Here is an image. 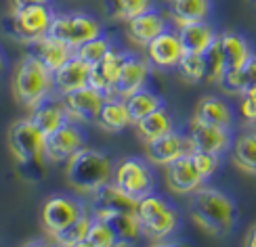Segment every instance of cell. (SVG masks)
Segmentation results:
<instances>
[{"label":"cell","instance_id":"obj_1","mask_svg":"<svg viewBox=\"0 0 256 247\" xmlns=\"http://www.w3.org/2000/svg\"><path fill=\"white\" fill-rule=\"evenodd\" d=\"M189 214L200 229L208 235L222 237L227 235L238 220V210L233 199L214 187L202 185L189 195Z\"/></svg>","mask_w":256,"mask_h":247},{"label":"cell","instance_id":"obj_2","mask_svg":"<svg viewBox=\"0 0 256 247\" xmlns=\"http://www.w3.org/2000/svg\"><path fill=\"white\" fill-rule=\"evenodd\" d=\"M114 176L112 157L99 149L82 147L66 162V178L80 193H94Z\"/></svg>","mask_w":256,"mask_h":247},{"label":"cell","instance_id":"obj_3","mask_svg":"<svg viewBox=\"0 0 256 247\" xmlns=\"http://www.w3.org/2000/svg\"><path fill=\"white\" fill-rule=\"evenodd\" d=\"M13 94L30 111L34 105H38L42 99L55 94V78L52 71L42 63L34 52L21 57L13 73Z\"/></svg>","mask_w":256,"mask_h":247},{"label":"cell","instance_id":"obj_4","mask_svg":"<svg viewBox=\"0 0 256 247\" xmlns=\"http://www.w3.org/2000/svg\"><path fill=\"white\" fill-rule=\"evenodd\" d=\"M44 134L38 130V126L30 117H21L8 130V147L21 172H26L28 178H36L34 172L44 174Z\"/></svg>","mask_w":256,"mask_h":247},{"label":"cell","instance_id":"obj_5","mask_svg":"<svg viewBox=\"0 0 256 247\" xmlns=\"http://www.w3.org/2000/svg\"><path fill=\"white\" fill-rule=\"evenodd\" d=\"M134 214L143 235L154 241H164L172 237L180 227L178 210L158 193H149V195L136 199Z\"/></svg>","mask_w":256,"mask_h":247},{"label":"cell","instance_id":"obj_6","mask_svg":"<svg viewBox=\"0 0 256 247\" xmlns=\"http://www.w3.org/2000/svg\"><path fill=\"white\" fill-rule=\"evenodd\" d=\"M55 10L50 4H26L13 6L8 17V34L24 44H34L42 36L48 34Z\"/></svg>","mask_w":256,"mask_h":247},{"label":"cell","instance_id":"obj_7","mask_svg":"<svg viewBox=\"0 0 256 247\" xmlns=\"http://www.w3.org/2000/svg\"><path fill=\"white\" fill-rule=\"evenodd\" d=\"M103 31V23L94 15L82 13V10H72V13H55L48 34L63 40L76 50L82 42L99 36Z\"/></svg>","mask_w":256,"mask_h":247},{"label":"cell","instance_id":"obj_8","mask_svg":"<svg viewBox=\"0 0 256 247\" xmlns=\"http://www.w3.org/2000/svg\"><path fill=\"white\" fill-rule=\"evenodd\" d=\"M112 180L134 199H141L156 189L154 168L147 159L141 157H124L118 164H114Z\"/></svg>","mask_w":256,"mask_h":247},{"label":"cell","instance_id":"obj_9","mask_svg":"<svg viewBox=\"0 0 256 247\" xmlns=\"http://www.w3.org/2000/svg\"><path fill=\"white\" fill-rule=\"evenodd\" d=\"M86 210L82 201L70 195H50L42 208V227L50 237H57L61 231H66L72 222L80 218V214Z\"/></svg>","mask_w":256,"mask_h":247},{"label":"cell","instance_id":"obj_10","mask_svg":"<svg viewBox=\"0 0 256 247\" xmlns=\"http://www.w3.org/2000/svg\"><path fill=\"white\" fill-rule=\"evenodd\" d=\"M191 151H194V147H191L187 132H178L176 128L172 132H166V134L152 138V141L145 143L147 162L152 166H158V168H164L170 162H174V159L183 157Z\"/></svg>","mask_w":256,"mask_h":247},{"label":"cell","instance_id":"obj_11","mask_svg":"<svg viewBox=\"0 0 256 247\" xmlns=\"http://www.w3.org/2000/svg\"><path fill=\"white\" fill-rule=\"evenodd\" d=\"M84 132L82 128L70 120L68 124H63L59 130L50 132L44 138V155H46V162L50 164H61V162H68V159L78 151V149L84 147Z\"/></svg>","mask_w":256,"mask_h":247},{"label":"cell","instance_id":"obj_12","mask_svg":"<svg viewBox=\"0 0 256 247\" xmlns=\"http://www.w3.org/2000/svg\"><path fill=\"white\" fill-rule=\"evenodd\" d=\"M187 136L191 141L194 151H206V153H214V155L227 153L233 145L231 130L206 124V122L198 120V117H191V122L187 126Z\"/></svg>","mask_w":256,"mask_h":247},{"label":"cell","instance_id":"obj_13","mask_svg":"<svg viewBox=\"0 0 256 247\" xmlns=\"http://www.w3.org/2000/svg\"><path fill=\"white\" fill-rule=\"evenodd\" d=\"M143 48H145V59L149 61V65L160 71L176 69L180 57H183V46H180L174 27L162 31L158 38L147 42Z\"/></svg>","mask_w":256,"mask_h":247},{"label":"cell","instance_id":"obj_14","mask_svg":"<svg viewBox=\"0 0 256 247\" xmlns=\"http://www.w3.org/2000/svg\"><path fill=\"white\" fill-rule=\"evenodd\" d=\"M105 96L101 90L92 88V86H82L78 90H72L68 94H61L63 103H66V109L70 113V117L78 124H92L97 122V115L101 111V105L105 101Z\"/></svg>","mask_w":256,"mask_h":247},{"label":"cell","instance_id":"obj_15","mask_svg":"<svg viewBox=\"0 0 256 247\" xmlns=\"http://www.w3.org/2000/svg\"><path fill=\"white\" fill-rule=\"evenodd\" d=\"M90 195V214L101 220H108L112 214L118 212H134L136 206V199L128 195L126 191H122L114 180L105 182L103 187H99Z\"/></svg>","mask_w":256,"mask_h":247},{"label":"cell","instance_id":"obj_16","mask_svg":"<svg viewBox=\"0 0 256 247\" xmlns=\"http://www.w3.org/2000/svg\"><path fill=\"white\" fill-rule=\"evenodd\" d=\"M164 182L168 191H172L174 195H191L196 189H200L204 185V178L198 172L196 164L191 162L189 153L170 162L168 166H164Z\"/></svg>","mask_w":256,"mask_h":247},{"label":"cell","instance_id":"obj_17","mask_svg":"<svg viewBox=\"0 0 256 247\" xmlns=\"http://www.w3.org/2000/svg\"><path fill=\"white\" fill-rule=\"evenodd\" d=\"M28 117L38 126V130L44 136L59 130L63 124H68L72 120L66 109V103H63L59 94H50L46 99H42L38 105H34L30 109Z\"/></svg>","mask_w":256,"mask_h":247},{"label":"cell","instance_id":"obj_18","mask_svg":"<svg viewBox=\"0 0 256 247\" xmlns=\"http://www.w3.org/2000/svg\"><path fill=\"white\" fill-rule=\"evenodd\" d=\"M172 25H170L168 15H164L162 10H158L156 6L147 8L145 13L136 15L134 19H130L126 23L128 38H130L138 46H145L147 42H152L154 38H158L162 31H166Z\"/></svg>","mask_w":256,"mask_h":247},{"label":"cell","instance_id":"obj_19","mask_svg":"<svg viewBox=\"0 0 256 247\" xmlns=\"http://www.w3.org/2000/svg\"><path fill=\"white\" fill-rule=\"evenodd\" d=\"M126 57H128V50L114 46L108 55H105L97 63V65L90 67L88 86L101 90L103 94H114V84H116V80H118V76H120Z\"/></svg>","mask_w":256,"mask_h":247},{"label":"cell","instance_id":"obj_20","mask_svg":"<svg viewBox=\"0 0 256 247\" xmlns=\"http://www.w3.org/2000/svg\"><path fill=\"white\" fill-rule=\"evenodd\" d=\"M149 69H152V65H149V61L145 57L134 55V52H128L120 76L114 84V94L126 99L128 94L145 88L147 80H149Z\"/></svg>","mask_w":256,"mask_h":247},{"label":"cell","instance_id":"obj_21","mask_svg":"<svg viewBox=\"0 0 256 247\" xmlns=\"http://www.w3.org/2000/svg\"><path fill=\"white\" fill-rule=\"evenodd\" d=\"M174 29L178 34V42H180V46H183V52H198V55H204L216 42V36H218V31L212 27L206 19L183 23Z\"/></svg>","mask_w":256,"mask_h":247},{"label":"cell","instance_id":"obj_22","mask_svg":"<svg viewBox=\"0 0 256 247\" xmlns=\"http://www.w3.org/2000/svg\"><path fill=\"white\" fill-rule=\"evenodd\" d=\"M216 42H218L220 52H222L225 73L242 69L246 65V61L254 55L252 48H250V42L242 34H238V31H220Z\"/></svg>","mask_w":256,"mask_h":247},{"label":"cell","instance_id":"obj_23","mask_svg":"<svg viewBox=\"0 0 256 247\" xmlns=\"http://www.w3.org/2000/svg\"><path fill=\"white\" fill-rule=\"evenodd\" d=\"M32 52L44 63V65L55 73L61 65H66V63L74 57V48L70 46V44H66L63 40H59V38H55V36H50V34H46V36H42V38H38L34 44H32Z\"/></svg>","mask_w":256,"mask_h":247},{"label":"cell","instance_id":"obj_24","mask_svg":"<svg viewBox=\"0 0 256 247\" xmlns=\"http://www.w3.org/2000/svg\"><path fill=\"white\" fill-rule=\"evenodd\" d=\"M88 73H90V65L88 63L80 61L74 55L66 65H61L52 78H55V94H68L72 90H78L82 86L88 84Z\"/></svg>","mask_w":256,"mask_h":247},{"label":"cell","instance_id":"obj_25","mask_svg":"<svg viewBox=\"0 0 256 247\" xmlns=\"http://www.w3.org/2000/svg\"><path fill=\"white\" fill-rule=\"evenodd\" d=\"M97 124L112 134H120L130 126V115H128L126 101L118 94H108L101 105V111L97 115Z\"/></svg>","mask_w":256,"mask_h":247},{"label":"cell","instance_id":"obj_26","mask_svg":"<svg viewBox=\"0 0 256 247\" xmlns=\"http://www.w3.org/2000/svg\"><path fill=\"white\" fill-rule=\"evenodd\" d=\"M194 117H198V120L206 122V124H212V126L227 128V130H231L233 122H236L231 105L225 99L214 96V94H208V96H204V99L198 103Z\"/></svg>","mask_w":256,"mask_h":247},{"label":"cell","instance_id":"obj_27","mask_svg":"<svg viewBox=\"0 0 256 247\" xmlns=\"http://www.w3.org/2000/svg\"><path fill=\"white\" fill-rule=\"evenodd\" d=\"M212 13V0H170V21L178 27L191 21H204Z\"/></svg>","mask_w":256,"mask_h":247},{"label":"cell","instance_id":"obj_28","mask_svg":"<svg viewBox=\"0 0 256 247\" xmlns=\"http://www.w3.org/2000/svg\"><path fill=\"white\" fill-rule=\"evenodd\" d=\"M136 132L143 141H152V138H158L166 132H172L174 130V117L166 109V105L158 107L156 111H152L149 115H145L143 120H138L136 124Z\"/></svg>","mask_w":256,"mask_h":247},{"label":"cell","instance_id":"obj_29","mask_svg":"<svg viewBox=\"0 0 256 247\" xmlns=\"http://www.w3.org/2000/svg\"><path fill=\"white\" fill-rule=\"evenodd\" d=\"M231 159L242 172L256 176V130L244 132L233 141Z\"/></svg>","mask_w":256,"mask_h":247},{"label":"cell","instance_id":"obj_30","mask_svg":"<svg viewBox=\"0 0 256 247\" xmlns=\"http://www.w3.org/2000/svg\"><path fill=\"white\" fill-rule=\"evenodd\" d=\"M126 107H128V115H130V124L134 126L138 120H143L145 115H149L152 111H156L158 107L164 105V96H160L158 92H154L152 88H141L132 94L126 96Z\"/></svg>","mask_w":256,"mask_h":247},{"label":"cell","instance_id":"obj_31","mask_svg":"<svg viewBox=\"0 0 256 247\" xmlns=\"http://www.w3.org/2000/svg\"><path fill=\"white\" fill-rule=\"evenodd\" d=\"M254 84H256V55H252L242 69L222 73V78L218 80V86L227 94H238V96Z\"/></svg>","mask_w":256,"mask_h":247},{"label":"cell","instance_id":"obj_32","mask_svg":"<svg viewBox=\"0 0 256 247\" xmlns=\"http://www.w3.org/2000/svg\"><path fill=\"white\" fill-rule=\"evenodd\" d=\"M108 222L112 224V229L116 231V235H118L120 245L134 243L138 237H143L141 224H138L134 212H118V214H112V216L108 218Z\"/></svg>","mask_w":256,"mask_h":247},{"label":"cell","instance_id":"obj_33","mask_svg":"<svg viewBox=\"0 0 256 247\" xmlns=\"http://www.w3.org/2000/svg\"><path fill=\"white\" fill-rule=\"evenodd\" d=\"M114 48V38L110 34H99V36H94L86 42H82V44L74 50V55H76L80 61L84 63H88V65H97V63L108 55V52Z\"/></svg>","mask_w":256,"mask_h":247},{"label":"cell","instance_id":"obj_34","mask_svg":"<svg viewBox=\"0 0 256 247\" xmlns=\"http://www.w3.org/2000/svg\"><path fill=\"white\" fill-rule=\"evenodd\" d=\"M105 13L116 21L128 23L136 15L145 13L147 8L154 6V0H105Z\"/></svg>","mask_w":256,"mask_h":247},{"label":"cell","instance_id":"obj_35","mask_svg":"<svg viewBox=\"0 0 256 247\" xmlns=\"http://www.w3.org/2000/svg\"><path fill=\"white\" fill-rule=\"evenodd\" d=\"M90 220H92V214L88 210H84L76 222H72L66 231H61L57 237H52V239H55L59 245H68V247L84 245V241H86L88 227H90Z\"/></svg>","mask_w":256,"mask_h":247},{"label":"cell","instance_id":"obj_36","mask_svg":"<svg viewBox=\"0 0 256 247\" xmlns=\"http://www.w3.org/2000/svg\"><path fill=\"white\" fill-rule=\"evenodd\" d=\"M84 245H88V247H114V245H120V241H118V235H116V231L112 229V224L108 220L92 216Z\"/></svg>","mask_w":256,"mask_h":247},{"label":"cell","instance_id":"obj_37","mask_svg":"<svg viewBox=\"0 0 256 247\" xmlns=\"http://www.w3.org/2000/svg\"><path fill=\"white\" fill-rule=\"evenodd\" d=\"M178 76L187 80V82H202L208 76V65H206V57L198 55V52H183L178 65H176Z\"/></svg>","mask_w":256,"mask_h":247},{"label":"cell","instance_id":"obj_38","mask_svg":"<svg viewBox=\"0 0 256 247\" xmlns=\"http://www.w3.org/2000/svg\"><path fill=\"white\" fill-rule=\"evenodd\" d=\"M191 162L196 164L198 172L202 174V178L208 180L212 178L218 172V166H220V155H214V153H206V151H191L189 153Z\"/></svg>","mask_w":256,"mask_h":247},{"label":"cell","instance_id":"obj_39","mask_svg":"<svg viewBox=\"0 0 256 247\" xmlns=\"http://www.w3.org/2000/svg\"><path fill=\"white\" fill-rule=\"evenodd\" d=\"M218 38V36H216ZM206 65H208V76L206 80L212 82V84H218V80L222 78V73H225V63H222V52H220V46L218 42H214L206 52Z\"/></svg>","mask_w":256,"mask_h":247},{"label":"cell","instance_id":"obj_40","mask_svg":"<svg viewBox=\"0 0 256 247\" xmlns=\"http://www.w3.org/2000/svg\"><path fill=\"white\" fill-rule=\"evenodd\" d=\"M240 111L246 122L256 124V96H252L250 92H242L240 94Z\"/></svg>","mask_w":256,"mask_h":247},{"label":"cell","instance_id":"obj_41","mask_svg":"<svg viewBox=\"0 0 256 247\" xmlns=\"http://www.w3.org/2000/svg\"><path fill=\"white\" fill-rule=\"evenodd\" d=\"M26 4H50V0H13V6H26Z\"/></svg>","mask_w":256,"mask_h":247},{"label":"cell","instance_id":"obj_42","mask_svg":"<svg viewBox=\"0 0 256 247\" xmlns=\"http://www.w3.org/2000/svg\"><path fill=\"white\" fill-rule=\"evenodd\" d=\"M246 245H250V247H256V224L250 229V233H248V237H246Z\"/></svg>","mask_w":256,"mask_h":247},{"label":"cell","instance_id":"obj_43","mask_svg":"<svg viewBox=\"0 0 256 247\" xmlns=\"http://www.w3.org/2000/svg\"><path fill=\"white\" fill-rule=\"evenodd\" d=\"M4 67H6V61H4V55H2V50H0V73L4 71Z\"/></svg>","mask_w":256,"mask_h":247},{"label":"cell","instance_id":"obj_44","mask_svg":"<svg viewBox=\"0 0 256 247\" xmlns=\"http://www.w3.org/2000/svg\"><path fill=\"white\" fill-rule=\"evenodd\" d=\"M244 92H250L252 96H256V84H254V86H250V88H246V90H244Z\"/></svg>","mask_w":256,"mask_h":247}]
</instances>
